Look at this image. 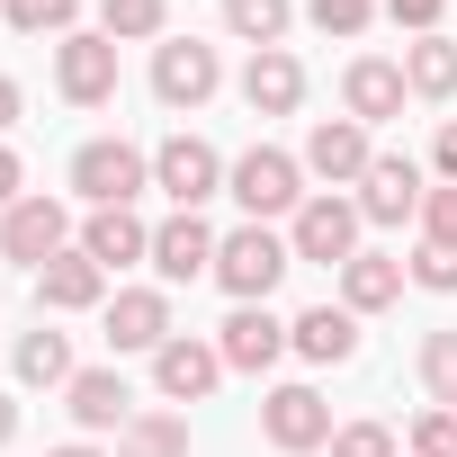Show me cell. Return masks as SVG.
<instances>
[{"mask_svg":"<svg viewBox=\"0 0 457 457\" xmlns=\"http://www.w3.org/2000/svg\"><path fill=\"white\" fill-rule=\"evenodd\" d=\"M46 457H108V448H90V439H63V448H46Z\"/></svg>","mask_w":457,"mask_h":457,"instance_id":"cell-40","label":"cell"},{"mask_svg":"<svg viewBox=\"0 0 457 457\" xmlns=\"http://www.w3.org/2000/svg\"><path fill=\"white\" fill-rule=\"evenodd\" d=\"M261 439L278 457H314V448H332V403L314 386H270L261 395Z\"/></svg>","mask_w":457,"mask_h":457,"instance_id":"cell-6","label":"cell"},{"mask_svg":"<svg viewBox=\"0 0 457 457\" xmlns=\"http://www.w3.org/2000/svg\"><path fill=\"white\" fill-rule=\"evenodd\" d=\"M162 341H170V296L162 287H117L108 296V350H144L153 359Z\"/></svg>","mask_w":457,"mask_h":457,"instance_id":"cell-18","label":"cell"},{"mask_svg":"<svg viewBox=\"0 0 457 457\" xmlns=\"http://www.w3.org/2000/svg\"><path fill=\"white\" fill-rule=\"evenodd\" d=\"M72 377L81 368H72V341L63 332H46V323L19 332V386H72Z\"/></svg>","mask_w":457,"mask_h":457,"instance_id":"cell-26","label":"cell"},{"mask_svg":"<svg viewBox=\"0 0 457 457\" xmlns=\"http://www.w3.org/2000/svg\"><path fill=\"white\" fill-rule=\"evenodd\" d=\"M296 270L287 234H270V224H234V234L215 243V287L234 296V305H270V287Z\"/></svg>","mask_w":457,"mask_h":457,"instance_id":"cell-1","label":"cell"},{"mask_svg":"<svg viewBox=\"0 0 457 457\" xmlns=\"http://www.w3.org/2000/svg\"><path fill=\"white\" fill-rule=\"evenodd\" d=\"M215 350H224V368L261 377V368L287 359V323H278L270 305H234V314H224V332H215Z\"/></svg>","mask_w":457,"mask_h":457,"instance_id":"cell-14","label":"cell"},{"mask_svg":"<svg viewBox=\"0 0 457 457\" xmlns=\"http://www.w3.org/2000/svg\"><path fill=\"white\" fill-rule=\"evenodd\" d=\"M421 162L412 153H377L368 162V179H359V215L368 224H421Z\"/></svg>","mask_w":457,"mask_h":457,"instance_id":"cell-13","label":"cell"},{"mask_svg":"<svg viewBox=\"0 0 457 457\" xmlns=\"http://www.w3.org/2000/svg\"><path fill=\"white\" fill-rule=\"evenodd\" d=\"M430 170H439V179H457V117L439 126V144H430Z\"/></svg>","mask_w":457,"mask_h":457,"instance_id":"cell-37","label":"cell"},{"mask_svg":"<svg viewBox=\"0 0 457 457\" xmlns=\"http://www.w3.org/2000/svg\"><path fill=\"white\" fill-rule=\"evenodd\" d=\"M305 19H314L323 37H359V28L377 19V0H305Z\"/></svg>","mask_w":457,"mask_h":457,"instance_id":"cell-31","label":"cell"},{"mask_svg":"<svg viewBox=\"0 0 457 457\" xmlns=\"http://www.w3.org/2000/svg\"><path fill=\"white\" fill-rule=\"evenodd\" d=\"M332 457H395V430L386 421H341L332 430Z\"/></svg>","mask_w":457,"mask_h":457,"instance_id":"cell-33","label":"cell"},{"mask_svg":"<svg viewBox=\"0 0 457 457\" xmlns=\"http://www.w3.org/2000/svg\"><path fill=\"white\" fill-rule=\"evenodd\" d=\"M224 197H234L252 224L296 215V206H305V162H296V153H278V144H252L234 170H224Z\"/></svg>","mask_w":457,"mask_h":457,"instance_id":"cell-2","label":"cell"},{"mask_svg":"<svg viewBox=\"0 0 457 457\" xmlns=\"http://www.w3.org/2000/svg\"><path fill=\"white\" fill-rule=\"evenodd\" d=\"M99 37L108 46H162L170 37V0H99Z\"/></svg>","mask_w":457,"mask_h":457,"instance_id":"cell-25","label":"cell"},{"mask_svg":"<svg viewBox=\"0 0 457 457\" xmlns=\"http://www.w3.org/2000/svg\"><path fill=\"white\" fill-rule=\"evenodd\" d=\"M412 368H421V395H430L439 412H457V332H448V323L421 332V359H412Z\"/></svg>","mask_w":457,"mask_h":457,"instance_id":"cell-28","label":"cell"},{"mask_svg":"<svg viewBox=\"0 0 457 457\" xmlns=\"http://www.w3.org/2000/svg\"><path fill=\"white\" fill-rule=\"evenodd\" d=\"M81 234H72V206L63 197H19L10 215H0V261H19V270H46V261H63Z\"/></svg>","mask_w":457,"mask_h":457,"instance_id":"cell-5","label":"cell"},{"mask_svg":"<svg viewBox=\"0 0 457 457\" xmlns=\"http://www.w3.org/2000/svg\"><path fill=\"white\" fill-rule=\"evenodd\" d=\"M19 108H28V90H19L10 72H0V135H10V126H19Z\"/></svg>","mask_w":457,"mask_h":457,"instance_id":"cell-38","label":"cell"},{"mask_svg":"<svg viewBox=\"0 0 457 457\" xmlns=\"http://www.w3.org/2000/svg\"><path fill=\"white\" fill-rule=\"evenodd\" d=\"M19 197H28V162H19V153H10V144H0V215H10V206H19Z\"/></svg>","mask_w":457,"mask_h":457,"instance_id":"cell-36","label":"cell"},{"mask_svg":"<svg viewBox=\"0 0 457 457\" xmlns=\"http://www.w3.org/2000/svg\"><path fill=\"white\" fill-rule=\"evenodd\" d=\"M63 412H72V421H81V430L99 439V430H126V421H135L144 403L126 395V377H117V368H81V377L63 386Z\"/></svg>","mask_w":457,"mask_h":457,"instance_id":"cell-19","label":"cell"},{"mask_svg":"<svg viewBox=\"0 0 457 457\" xmlns=\"http://www.w3.org/2000/svg\"><path fill=\"white\" fill-rule=\"evenodd\" d=\"M287 350L314 359V368H341V359H359V314L350 305H305L287 323Z\"/></svg>","mask_w":457,"mask_h":457,"instance_id":"cell-20","label":"cell"},{"mask_svg":"<svg viewBox=\"0 0 457 457\" xmlns=\"http://www.w3.org/2000/svg\"><path fill=\"white\" fill-rule=\"evenodd\" d=\"M403 278H412V270H403L395 252H359V261H341V305H350V314H386V305L403 296Z\"/></svg>","mask_w":457,"mask_h":457,"instance_id":"cell-22","label":"cell"},{"mask_svg":"<svg viewBox=\"0 0 457 457\" xmlns=\"http://www.w3.org/2000/svg\"><path fill=\"white\" fill-rule=\"evenodd\" d=\"M215 90H224L215 46H197V37H162V46H153V99H162V108H206Z\"/></svg>","mask_w":457,"mask_h":457,"instance_id":"cell-8","label":"cell"},{"mask_svg":"<svg viewBox=\"0 0 457 457\" xmlns=\"http://www.w3.org/2000/svg\"><path fill=\"white\" fill-rule=\"evenodd\" d=\"M153 386H162V403H206V395L224 386V350L197 341V332H170V341L153 350Z\"/></svg>","mask_w":457,"mask_h":457,"instance_id":"cell-12","label":"cell"},{"mask_svg":"<svg viewBox=\"0 0 457 457\" xmlns=\"http://www.w3.org/2000/svg\"><path fill=\"white\" fill-rule=\"evenodd\" d=\"M224 170H234V162H224L206 135H170V144L153 153V188H162L170 206H206V197L224 188Z\"/></svg>","mask_w":457,"mask_h":457,"instance_id":"cell-10","label":"cell"},{"mask_svg":"<svg viewBox=\"0 0 457 457\" xmlns=\"http://www.w3.org/2000/svg\"><path fill=\"white\" fill-rule=\"evenodd\" d=\"M215 224L197 215V206H170L162 224H153V270H162V287H188V278H215Z\"/></svg>","mask_w":457,"mask_h":457,"instance_id":"cell-9","label":"cell"},{"mask_svg":"<svg viewBox=\"0 0 457 457\" xmlns=\"http://www.w3.org/2000/svg\"><path fill=\"white\" fill-rule=\"evenodd\" d=\"M0 19H10L19 37H72L81 0H0Z\"/></svg>","mask_w":457,"mask_h":457,"instance_id":"cell-29","label":"cell"},{"mask_svg":"<svg viewBox=\"0 0 457 457\" xmlns=\"http://www.w3.org/2000/svg\"><path fill=\"white\" fill-rule=\"evenodd\" d=\"M54 90H63L72 108H108V99H117V46H108L99 28L54 37Z\"/></svg>","mask_w":457,"mask_h":457,"instance_id":"cell-7","label":"cell"},{"mask_svg":"<svg viewBox=\"0 0 457 457\" xmlns=\"http://www.w3.org/2000/svg\"><path fill=\"white\" fill-rule=\"evenodd\" d=\"M243 108H252V117H296V108H305V63H296L287 46L252 54V63H243Z\"/></svg>","mask_w":457,"mask_h":457,"instance_id":"cell-16","label":"cell"},{"mask_svg":"<svg viewBox=\"0 0 457 457\" xmlns=\"http://www.w3.org/2000/svg\"><path fill=\"white\" fill-rule=\"evenodd\" d=\"M403 90L412 99H457V46L448 37H412L403 46Z\"/></svg>","mask_w":457,"mask_h":457,"instance_id":"cell-24","label":"cell"},{"mask_svg":"<svg viewBox=\"0 0 457 457\" xmlns=\"http://www.w3.org/2000/svg\"><path fill=\"white\" fill-rule=\"evenodd\" d=\"M72 188H81L90 206H135V197L153 188V153H135L126 135H90V144L72 153Z\"/></svg>","mask_w":457,"mask_h":457,"instance_id":"cell-4","label":"cell"},{"mask_svg":"<svg viewBox=\"0 0 457 457\" xmlns=\"http://www.w3.org/2000/svg\"><path fill=\"white\" fill-rule=\"evenodd\" d=\"M37 305H46V314H90V305H108V270L72 243L63 261H46V270H37Z\"/></svg>","mask_w":457,"mask_h":457,"instance_id":"cell-17","label":"cell"},{"mask_svg":"<svg viewBox=\"0 0 457 457\" xmlns=\"http://www.w3.org/2000/svg\"><path fill=\"white\" fill-rule=\"evenodd\" d=\"M412 457H457V412H439V403H430V412L412 421Z\"/></svg>","mask_w":457,"mask_h":457,"instance_id":"cell-34","label":"cell"},{"mask_svg":"<svg viewBox=\"0 0 457 457\" xmlns=\"http://www.w3.org/2000/svg\"><path fill=\"white\" fill-rule=\"evenodd\" d=\"M296 162H305V179H323V188H359L368 162H377V144H368L359 117H314V135H305Z\"/></svg>","mask_w":457,"mask_h":457,"instance_id":"cell-11","label":"cell"},{"mask_svg":"<svg viewBox=\"0 0 457 457\" xmlns=\"http://www.w3.org/2000/svg\"><path fill=\"white\" fill-rule=\"evenodd\" d=\"M439 10H448V0H386V19L412 28V37H439Z\"/></svg>","mask_w":457,"mask_h":457,"instance_id":"cell-35","label":"cell"},{"mask_svg":"<svg viewBox=\"0 0 457 457\" xmlns=\"http://www.w3.org/2000/svg\"><path fill=\"white\" fill-rule=\"evenodd\" d=\"M117 457H188V412H170V403H144V412L117 430Z\"/></svg>","mask_w":457,"mask_h":457,"instance_id":"cell-23","label":"cell"},{"mask_svg":"<svg viewBox=\"0 0 457 457\" xmlns=\"http://www.w3.org/2000/svg\"><path fill=\"white\" fill-rule=\"evenodd\" d=\"M359 197H341V188H314L296 215H287V252L296 261H314V270H341V261H359Z\"/></svg>","mask_w":457,"mask_h":457,"instance_id":"cell-3","label":"cell"},{"mask_svg":"<svg viewBox=\"0 0 457 457\" xmlns=\"http://www.w3.org/2000/svg\"><path fill=\"white\" fill-rule=\"evenodd\" d=\"M287 19H296L287 0H224V28H234V37H243L252 54H270V46L287 37Z\"/></svg>","mask_w":457,"mask_h":457,"instance_id":"cell-27","label":"cell"},{"mask_svg":"<svg viewBox=\"0 0 457 457\" xmlns=\"http://www.w3.org/2000/svg\"><path fill=\"white\" fill-rule=\"evenodd\" d=\"M421 243H448V252H457V179H439V188L421 197Z\"/></svg>","mask_w":457,"mask_h":457,"instance_id":"cell-32","label":"cell"},{"mask_svg":"<svg viewBox=\"0 0 457 457\" xmlns=\"http://www.w3.org/2000/svg\"><path fill=\"white\" fill-rule=\"evenodd\" d=\"M403 63H386V54H359L350 72H341V117H359V126H386V117H403Z\"/></svg>","mask_w":457,"mask_h":457,"instance_id":"cell-15","label":"cell"},{"mask_svg":"<svg viewBox=\"0 0 457 457\" xmlns=\"http://www.w3.org/2000/svg\"><path fill=\"white\" fill-rule=\"evenodd\" d=\"M403 270H412V287H430V296H457V252H448V243H421Z\"/></svg>","mask_w":457,"mask_h":457,"instance_id":"cell-30","label":"cell"},{"mask_svg":"<svg viewBox=\"0 0 457 457\" xmlns=\"http://www.w3.org/2000/svg\"><path fill=\"white\" fill-rule=\"evenodd\" d=\"M10 439H19V403H10V395H0V448H10Z\"/></svg>","mask_w":457,"mask_h":457,"instance_id":"cell-39","label":"cell"},{"mask_svg":"<svg viewBox=\"0 0 457 457\" xmlns=\"http://www.w3.org/2000/svg\"><path fill=\"white\" fill-rule=\"evenodd\" d=\"M81 252H90L99 270H126V261H153V224H144L135 206H90V224H81Z\"/></svg>","mask_w":457,"mask_h":457,"instance_id":"cell-21","label":"cell"}]
</instances>
